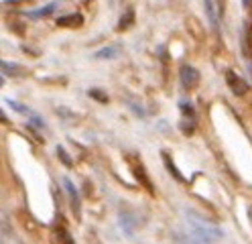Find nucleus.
I'll list each match as a JSON object with an SVG mask.
<instances>
[{"label":"nucleus","instance_id":"obj_1","mask_svg":"<svg viewBox=\"0 0 252 244\" xmlns=\"http://www.w3.org/2000/svg\"><path fill=\"white\" fill-rule=\"evenodd\" d=\"M187 224H189V236L195 244H216L222 240L224 232L218 226L203 220L195 209H185Z\"/></svg>","mask_w":252,"mask_h":244},{"label":"nucleus","instance_id":"obj_2","mask_svg":"<svg viewBox=\"0 0 252 244\" xmlns=\"http://www.w3.org/2000/svg\"><path fill=\"white\" fill-rule=\"evenodd\" d=\"M179 81H181V88H183V90L193 92V90L199 86L201 75H199V71L193 68V65L183 63L181 68H179Z\"/></svg>","mask_w":252,"mask_h":244},{"label":"nucleus","instance_id":"obj_3","mask_svg":"<svg viewBox=\"0 0 252 244\" xmlns=\"http://www.w3.org/2000/svg\"><path fill=\"white\" fill-rule=\"evenodd\" d=\"M226 84H228V88L232 90L234 96H244L248 92V84L236 71H232V70L226 71Z\"/></svg>","mask_w":252,"mask_h":244},{"label":"nucleus","instance_id":"obj_4","mask_svg":"<svg viewBox=\"0 0 252 244\" xmlns=\"http://www.w3.org/2000/svg\"><path fill=\"white\" fill-rule=\"evenodd\" d=\"M63 185H65V193H67V198H69L71 209L75 211V214H80V193H77L75 185L71 183L69 177H63Z\"/></svg>","mask_w":252,"mask_h":244},{"label":"nucleus","instance_id":"obj_5","mask_svg":"<svg viewBox=\"0 0 252 244\" xmlns=\"http://www.w3.org/2000/svg\"><path fill=\"white\" fill-rule=\"evenodd\" d=\"M59 27H67V29H77L84 25V14L82 12H71V14H63L57 19Z\"/></svg>","mask_w":252,"mask_h":244},{"label":"nucleus","instance_id":"obj_6","mask_svg":"<svg viewBox=\"0 0 252 244\" xmlns=\"http://www.w3.org/2000/svg\"><path fill=\"white\" fill-rule=\"evenodd\" d=\"M130 167H132V173L138 177V181H143V185H145L149 191H153L151 179H149V175L145 173V165H143V163H140L136 157H130Z\"/></svg>","mask_w":252,"mask_h":244},{"label":"nucleus","instance_id":"obj_7","mask_svg":"<svg viewBox=\"0 0 252 244\" xmlns=\"http://www.w3.org/2000/svg\"><path fill=\"white\" fill-rule=\"evenodd\" d=\"M134 19H136V14H134V8L132 6H126L124 8V12H122V16H120V21H118V27H116V31H128L132 25H134Z\"/></svg>","mask_w":252,"mask_h":244},{"label":"nucleus","instance_id":"obj_8","mask_svg":"<svg viewBox=\"0 0 252 244\" xmlns=\"http://www.w3.org/2000/svg\"><path fill=\"white\" fill-rule=\"evenodd\" d=\"M2 73L10 75V77H23V75H27V68H23V65L14 63V61H2Z\"/></svg>","mask_w":252,"mask_h":244},{"label":"nucleus","instance_id":"obj_9","mask_svg":"<svg viewBox=\"0 0 252 244\" xmlns=\"http://www.w3.org/2000/svg\"><path fill=\"white\" fill-rule=\"evenodd\" d=\"M203 8H206V16L214 29H218V6L216 0H203Z\"/></svg>","mask_w":252,"mask_h":244},{"label":"nucleus","instance_id":"obj_10","mask_svg":"<svg viewBox=\"0 0 252 244\" xmlns=\"http://www.w3.org/2000/svg\"><path fill=\"white\" fill-rule=\"evenodd\" d=\"M118 53H120L118 45H108V47H102L100 51L94 53V59H114Z\"/></svg>","mask_w":252,"mask_h":244},{"label":"nucleus","instance_id":"obj_11","mask_svg":"<svg viewBox=\"0 0 252 244\" xmlns=\"http://www.w3.org/2000/svg\"><path fill=\"white\" fill-rule=\"evenodd\" d=\"M161 155H163V163H165V167L169 169V173H171L173 177H175V179H177V181H185V179H183V175H181V173L177 171V165H175V163H173V161H171V155H169L167 151H163Z\"/></svg>","mask_w":252,"mask_h":244},{"label":"nucleus","instance_id":"obj_12","mask_svg":"<svg viewBox=\"0 0 252 244\" xmlns=\"http://www.w3.org/2000/svg\"><path fill=\"white\" fill-rule=\"evenodd\" d=\"M179 112H181L183 118L195 120V108H193V104L189 102V100H181V102H179Z\"/></svg>","mask_w":252,"mask_h":244},{"label":"nucleus","instance_id":"obj_13","mask_svg":"<svg viewBox=\"0 0 252 244\" xmlns=\"http://www.w3.org/2000/svg\"><path fill=\"white\" fill-rule=\"evenodd\" d=\"M53 10H55V2H49L47 6H43L41 10H31V12H27V16H31V19H45V16L53 14Z\"/></svg>","mask_w":252,"mask_h":244},{"label":"nucleus","instance_id":"obj_14","mask_svg":"<svg viewBox=\"0 0 252 244\" xmlns=\"http://www.w3.org/2000/svg\"><path fill=\"white\" fill-rule=\"evenodd\" d=\"M88 96L94 98V100H98L100 104H108V100H110L108 94H106L104 90H100V88H90V90H88Z\"/></svg>","mask_w":252,"mask_h":244},{"label":"nucleus","instance_id":"obj_15","mask_svg":"<svg viewBox=\"0 0 252 244\" xmlns=\"http://www.w3.org/2000/svg\"><path fill=\"white\" fill-rule=\"evenodd\" d=\"M179 128H181V133H183L185 137L193 135V130H195V120H187V118H181V122H179Z\"/></svg>","mask_w":252,"mask_h":244},{"label":"nucleus","instance_id":"obj_16","mask_svg":"<svg viewBox=\"0 0 252 244\" xmlns=\"http://www.w3.org/2000/svg\"><path fill=\"white\" fill-rule=\"evenodd\" d=\"M4 104H8L14 112H19V114H33L27 106H23V104H19V102H14V100H4Z\"/></svg>","mask_w":252,"mask_h":244},{"label":"nucleus","instance_id":"obj_17","mask_svg":"<svg viewBox=\"0 0 252 244\" xmlns=\"http://www.w3.org/2000/svg\"><path fill=\"white\" fill-rule=\"evenodd\" d=\"M57 155H59V159L63 161V165H65V167H71L73 165V161L67 157V151L63 149V146H57Z\"/></svg>","mask_w":252,"mask_h":244},{"label":"nucleus","instance_id":"obj_18","mask_svg":"<svg viewBox=\"0 0 252 244\" xmlns=\"http://www.w3.org/2000/svg\"><path fill=\"white\" fill-rule=\"evenodd\" d=\"M57 236L63 240V244H73V240L69 238V232L65 230V228H59V230H57Z\"/></svg>","mask_w":252,"mask_h":244},{"label":"nucleus","instance_id":"obj_19","mask_svg":"<svg viewBox=\"0 0 252 244\" xmlns=\"http://www.w3.org/2000/svg\"><path fill=\"white\" fill-rule=\"evenodd\" d=\"M242 4H244V8H252V0H242Z\"/></svg>","mask_w":252,"mask_h":244}]
</instances>
